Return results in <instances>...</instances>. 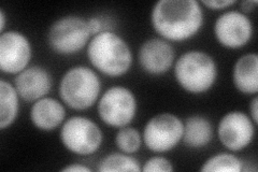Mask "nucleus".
I'll return each mask as SVG.
<instances>
[{"label":"nucleus","instance_id":"1","mask_svg":"<svg viewBox=\"0 0 258 172\" xmlns=\"http://www.w3.org/2000/svg\"><path fill=\"white\" fill-rule=\"evenodd\" d=\"M204 22L203 6L197 0H159L151 12L154 30L160 38L173 42L195 37Z\"/></svg>","mask_w":258,"mask_h":172},{"label":"nucleus","instance_id":"2","mask_svg":"<svg viewBox=\"0 0 258 172\" xmlns=\"http://www.w3.org/2000/svg\"><path fill=\"white\" fill-rule=\"evenodd\" d=\"M92 66L110 78L125 76L132 69L134 54L126 40L115 32L102 30L94 36L86 48Z\"/></svg>","mask_w":258,"mask_h":172},{"label":"nucleus","instance_id":"3","mask_svg":"<svg viewBox=\"0 0 258 172\" xmlns=\"http://www.w3.org/2000/svg\"><path fill=\"white\" fill-rule=\"evenodd\" d=\"M219 67L209 53L190 50L174 62V78L179 86L192 95L209 92L216 83Z\"/></svg>","mask_w":258,"mask_h":172},{"label":"nucleus","instance_id":"4","mask_svg":"<svg viewBox=\"0 0 258 172\" xmlns=\"http://www.w3.org/2000/svg\"><path fill=\"white\" fill-rule=\"evenodd\" d=\"M58 92L61 101L69 108L84 111L99 100L101 80L95 70L79 65L63 73Z\"/></svg>","mask_w":258,"mask_h":172},{"label":"nucleus","instance_id":"5","mask_svg":"<svg viewBox=\"0 0 258 172\" xmlns=\"http://www.w3.org/2000/svg\"><path fill=\"white\" fill-rule=\"evenodd\" d=\"M93 38L87 20L78 15H66L56 20L48 28L47 44L51 50L63 56L83 50Z\"/></svg>","mask_w":258,"mask_h":172},{"label":"nucleus","instance_id":"6","mask_svg":"<svg viewBox=\"0 0 258 172\" xmlns=\"http://www.w3.org/2000/svg\"><path fill=\"white\" fill-rule=\"evenodd\" d=\"M60 141L64 149L80 156H88L100 149L103 134L96 123L82 116H75L63 122Z\"/></svg>","mask_w":258,"mask_h":172},{"label":"nucleus","instance_id":"7","mask_svg":"<svg viewBox=\"0 0 258 172\" xmlns=\"http://www.w3.org/2000/svg\"><path fill=\"white\" fill-rule=\"evenodd\" d=\"M138 111V101L132 89L112 86L104 92L97 103V112L104 124L122 128L131 125Z\"/></svg>","mask_w":258,"mask_h":172},{"label":"nucleus","instance_id":"8","mask_svg":"<svg viewBox=\"0 0 258 172\" xmlns=\"http://www.w3.org/2000/svg\"><path fill=\"white\" fill-rule=\"evenodd\" d=\"M183 128V121L175 114H156L143 128V143L153 153H167L182 141Z\"/></svg>","mask_w":258,"mask_h":172},{"label":"nucleus","instance_id":"9","mask_svg":"<svg viewBox=\"0 0 258 172\" xmlns=\"http://www.w3.org/2000/svg\"><path fill=\"white\" fill-rule=\"evenodd\" d=\"M256 124L246 113L233 110L220 120L217 137L221 143L231 152L246 149L255 138Z\"/></svg>","mask_w":258,"mask_h":172},{"label":"nucleus","instance_id":"10","mask_svg":"<svg viewBox=\"0 0 258 172\" xmlns=\"http://www.w3.org/2000/svg\"><path fill=\"white\" fill-rule=\"evenodd\" d=\"M254 35V26L248 16L241 11L229 10L222 13L214 23V36L226 48L245 46Z\"/></svg>","mask_w":258,"mask_h":172},{"label":"nucleus","instance_id":"11","mask_svg":"<svg viewBox=\"0 0 258 172\" xmlns=\"http://www.w3.org/2000/svg\"><path fill=\"white\" fill-rule=\"evenodd\" d=\"M31 57V43L23 32L8 30L0 36V69L4 73L19 75L29 66Z\"/></svg>","mask_w":258,"mask_h":172},{"label":"nucleus","instance_id":"12","mask_svg":"<svg viewBox=\"0 0 258 172\" xmlns=\"http://www.w3.org/2000/svg\"><path fill=\"white\" fill-rule=\"evenodd\" d=\"M138 60L144 72L151 76H163L174 65L175 52L169 41L151 38L141 44Z\"/></svg>","mask_w":258,"mask_h":172},{"label":"nucleus","instance_id":"13","mask_svg":"<svg viewBox=\"0 0 258 172\" xmlns=\"http://www.w3.org/2000/svg\"><path fill=\"white\" fill-rule=\"evenodd\" d=\"M52 76L42 66H28L25 70L16 75L14 87L23 100L35 102L46 97L52 88Z\"/></svg>","mask_w":258,"mask_h":172},{"label":"nucleus","instance_id":"14","mask_svg":"<svg viewBox=\"0 0 258 172\" xmlns=\"http://www.w3.org/2000/svg\"><path fill=\"white\" fill-rule=\"evenodd\" d=\"M31 124L41 132H53L66 121V109L59 100L44 97L35 101L30 108Z\"/></svg>","mask_w":258,"mask_h":172},{"label":"nucleus","instance_id":"15","mask_svg":"<svg viewBox=\"0 0 258 172\" xmlns=\"http://www.w3.org/2000/svg\"><path fill=\"white\" fill-rule=\"evenodd\" d=\"M233 85L242 94L256 95L258 92V56L255 53L242 55L232 70Z\"/></svg>","mask_w":258,"mask_h":172},{"label":"nucleus","instance_id":"16","mask_svg":"<svg viewBox=\"0 0 258 172\" xmlns=\"http://www.w3.org/2000/svg\"><path fill=\"white\" fill-rule=\"evenodd\" d=\"M182 141L189 149L199 150L212 141L214 129L211 121L204 116H191L183 122Z\"/></svg>","mask_w":258,"mask_h":172},{"label":"nucleus","instance_id":"17","mask_svg":"<svg viewBox=\"0 0 258 172\" xmlns=\"http://www.w3.org/2000/svg\"><path fill=\"white\" fill-rule=\"evenodd\" d=\"M20 95L13 84L0 81V129L11 127L20 112Z\"/></svg>","mask_w":258,"mask_h":172},{"label":"nucleus","instance_id":"18","mask_svg":"<svg viewBox=\"0 0 258 172\" xmlns=\"http://www.w3.org/2000/svg\"><path fill=\"white\" fill-rule=\"evenodd\" d=\"M100 172H139L142 171L139 160L123 152L111 153L98 163Z\"/></svg>","mask_w":258,"mask_h":172},{"label":"nucleus","instance_id":"19","mask_svg":"<svg viewBox=\"0 0 258 172\" xmlns=\"http://www.w3.org/2000/svg\"><path fill=\"white\" fill-rule=\"evenodd\" d=\"M243 161L232 153H217L208 158L201 166L204 172H240L243 170Z\"/></svg>","mask_w":258,"mask_h":172},{"label":"nucleus","instance_id":"20","mask_svg":"<svg viewBox=\"0 0 258 172\" xmlns=\"http://www.w3.org/2000/svg\"><path fill=\"white\" fill-rule=\"evenodd\" d=\"M142 135L132 126L118 128L115 135V144L117 149L126 154H135L140 150L142 144Z\"/></svg>","mask_w":258,"mask_h":172},{"label":"nucleus","instance_id":"21","mask_svg":"<svg viewBox=\"0 0 258 172\" xmlns=\"http://www.w3.org/2000/svg\"><path fill=\"white\" fill-rule=\"evenodd\" d=\"M173 170V163L164 156H153L142 166L143 172H171Z\"/></svg>","mask_w":258,"mask_h":172},{"label":"nucleus","instance_id":"22","mask_svg":"<svg viewBox=\"0 0 258 172\" xmlns=\"http://www.w3.org/2000/svg\"><path fill=\"white\" fill-rule=\"evenodd\" d=\"M200 4L211 10H224L235 6L237 0H203Z\"/></svg>","mask_w":258,"mask_h":172},{"label":"nucleus","instance_id":"23","mask_svg":"<svg viewBox=\"0 0 258 172\" xmlns=\"http://www.w3.org/2000/svg\"><path fill=\"white\" fill-rule=\"evenodd\" d=\"M87 25H88V29H90L92 36H96L100 34L102 31V22L100 19L98 18H91L87 20Z\"/></svg>","mask_w":258,"mask_h":172},{"label":"nucleus","instance_id":"24","mask_svg":"<svg viewBox=\"0 0 258 172\" xmlns=\"http://www.w3.org/2000/svg\"><path fill=\"white\" fill-rule=\"evenodd\" d=\"M62 172H91L92 169L82 163H70L61 169Z\"/></svg>","mask_w":258,"mask_h":172},{"label":"nucleus","instance_id":"25","mask_svg":"<svg viewBox=\"0 0 258 172\" xmlns=\"http://www.w3.org/2000/svg\"><path fill=\"white\" fill-rule=\"evenodd\" d=\"M249 117H251L252 121L257 125L258 124V98L255 96L251 104H249Z\"/></svg>","mask_w":258,"mask_h":172},{"label":"nucleus","instance_id":"26","mask_svg":"<svg viewBox=\"0 0 258 172\" xmlns=\"http://www.w3.org/2000/svg\"><path fill=\"white\" fill-rule=\"evenodd\" d=\"M257 5H258V2H256V0H244V2H242L240 4L241 12L244 13V14L251 12L255 9V7Z\"/></svg>","mask_w":258,"mask_h":172},{"label":"nucleus","instance_id":"27","mask_svg":"<svg viewBox=\"0 0 258 172\" xmlns=\"http://www.w3.org/2000/svg\"><path fill=\"white\" fill-rule=\"evenodd\" d=\"M6 13L4 11V9H0V32L4 34L5 32V28H6Z\"/></svg>","mask_w":258,"mask_h":172}]
</instances>
